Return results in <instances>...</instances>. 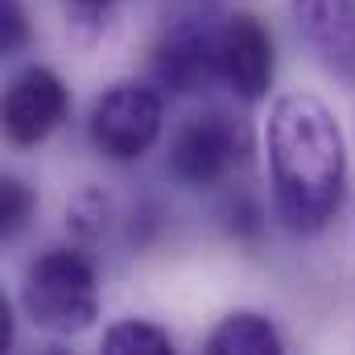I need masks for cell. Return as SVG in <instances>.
<instances>
[{"label":"cell","instance_id":"cell-1","mask_svg":"<svg viewBox=\"0 0 355 355\" xmlns=\"http://www.w3.org/2000/svg\"><path fill=\"white\" fill-rule=\"evenodd\" d=\"M272 202L289 232H322L347 194V145L331 107L314 95H281L265 128Z\"/></svg>","mask_w":355,"mask_h":355},{"label":"cell","instance_id":"cell-3","mask_svg":"<svg viewBox=\"0 0 355 355\" xmlns=\"http://www.w3.org/2000/svg\"><path fill=\"white\" fill-rule=\"evenodd\" d=\"M91 145L112 162H137L162 137V95L149 83H116L107 87L87 120Z\"/></svg>","mask_w":355,"mask_h":355},{"label":"cell","instance_id":"cell-7","mask_svg":"<svg viewBox=\"0 0 355 355\" xmlns=\"http://www.w3.org/2000/svg\"><path fill=\"white\" fill-rule=\"evenodd\" d=\"M215 29L219 25H202V21H178L174 29L162 33V42L153 46V79L162 87L190 95L202 91L211 79H219L215 67Z\"/></svg>","mask_w":355,"mask_h":355},{"label":"cell","instance_id":"cell-2","mask_svg":"<svg viewBox=\"0 0 355 355\" xmlns=\"http://www.w3.org/2000/svg\"><path fill=\"white\" fill-rule=\"evenodd\" d=\"M25 314L50 331V335H79L87 331L99 314V285L95 268L75 248H50L42 252L21 285Z\"/></svg>","mask_w":355,"mask_h":355},{"label":"cell","instance_id":"cell-8","mask_svg":"<svg viewBox=\"0 0 355 355\" xmlns=\"http://www.w3.org/2000/svg\"><path fill=\"white\" fill-rule=\"evenodd\" d=\"M293 12L322 67L355 83V0H293Z\"/></svg>","mask_w":355,"mask_h":355},{"label":"cell","instance_id":"cell-13","mask_svg":"<svg viewBox=\"0 0 355 355\" xmlns=\"http://www.w3.org/2000/svg\"><path fill=\"white\" fill-rule=\"evenodd\" d=\"M12 347V306L0 297V352Z\"/></svg>","mask_w":355,"mask_h":355},{"label":"cell","instance_id":"cell-6","mask_svg":"<svg viewBox=\"0 0 355 355\" xmlns=\"http://www.w3.org/2000/svg\"><path fill=\"white\" fill-rule=\"evenodd\" d=\"M71 95L50 67H25L4 91V137L21 149L42 145L67 120Z\"/></svg>","mask_w":355,"mask_h":355},{"label":"cell","instance_id":"cell-5","mask_svg":"<svg viewBox=\"0 0 355 355\" xmlns=\"http://www.w3.org/2000/svg\"><path fill=\"white\" fill-rule=\"evenodd\" d=\"M215 67H219V79L244 103L265 99L268 87H272V71H277L268 29L248 12H236V17L219 21V29H215Z\"/></svg>","mask_w":355,"mask_h":355},{"label":"cell","instance_id":"cell-14","mask_svg":"<svg viewBox=\"0 0 355 355\" xmlns=\"http://www.w3.org/2000/svg\"><path fill=\"white\" fill-rule=\"evenodd\" d=\"M67 4H71V8H79V12H91V17H95V12H107L116 0H67Z\"/></svg>","mask_w":355,"mask_h":355},{"label":"cell","instance_id":"cell-10","mask_svg":"<svg viewBox=\"0 0 355 355\" xmlns=\"http://www.w3.org/2000/svg\"><path fill=\"white\" fill-rule=\"evenodd\" d=\"M103 352L107 355H170L174 343H170V335L162 327L141 322V318H128V322H116L103 335Z\"/></svg>","mask_w":355,"mask_h":355},{"label":"cell","instance_id":"cell-12","mask_svg":"<svg viewBox=\"0 0 355 355\" xmlns=\"http://www.w3.org/2000/svg\"><path fill=\"white\" fill-rule=\"evenodd\" d=\"M29 42V21H25V8L17 0H0V46L4 54H17L25 50Z\"/></svg>","mask_w":355,"mask_h":355},{"label":"cell","instance_id":"cell-9","mask_svg":"<svg viewBox=\"0 0 355 355\" xmlns=\"http://www.w3.org/2000/svg\"><path fill=\"white\" fill-rule=\"evenodd\" d=\"M281 352H285V343H281L277 327L265 314H252V310L227 314L207 339V355H281Z\"/></svg>","mask_w":355,"mask_h":355},{"label":"cell","instance_id":"cell-4","mask_svg":"<svg viewBox=\"0 0 355 355\" xmlns=\"http://www.w3.org/2000/svg\"><path fill=\"white\" fill-rule=\"evenodd\" d=\"M244 128L223 112H202L178 128L170 145V174L182 186H215L244 157Z\"/></svg>","mask_w":355,"mask_h":355},{"label":"cell","instance_id":"cell-11","mask_svg":"<svg viewBox=\"0 0 355 355\" xmlns=\"http://www.w3.org/2000/svg\"><path fill=\"white\" fill-rule=\"evenodd\" d=\"M33 207H37V194H33L21 178H12V174L4 178V182H0V236L12 240V236L29 223Z\"/></svg>","mask_w":355,"mask_h":355}]
</instances>
